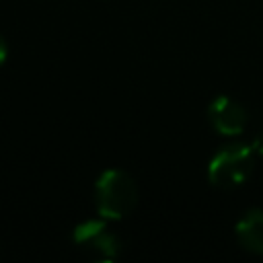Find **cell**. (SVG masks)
Returning <instances> with one entry per match:
<instances>
[{
    "label": "cell",
    "instance_id": "cell-3",
    "mask_svg": "<svg viewBox=\"0 0 263 263\" xmlns=\"http://www.w3.org/2000/svg\"><path fill=\"white\" fill-rule=\"evenodd\" d=\"M74 242L92 257L113 259L119 253V240L103 220H84L74 228Z\"/></svg>",
    "mask_w": 263,
    "mask_h": 263
},
{
    "label": "cell",
    "instance_id": "cell-1",
    "mask_svg": "<svg viewBox=\"0 0 263 263\" xmlns=\"http://www.w3.org/2000/svg\"><path fill=\"white\" fill-rule=\"evenodd\" d=\"M138 203L136 181L119 168L105 171L95 183V210L105 220L125 218Z\"/></svg>",
    "mask_w": 263,
    "mask_h": 263
},
{
    "label": "cell",
    "instance_id": "cell-5",
    "mask_svg": "<svg viewBox=\"0 0 263 263\" xmlns=\"http://www.w3.org/2000/svg\"><path fill=\"white\" fill-rule=\"evenodd\" d=\"M236 238L242 249L255 255H263V210L253 208L236 222Z\"/></svg>",
    "mask_w": 263,
    "mask_h": 263
},
{
    "label": "cell",
    "instance_id": "cell-6",
    "mask_svg": "<svg viewBox=\"0 0 263 263\" xmlns=\"http://www.w3.org/2000/svg\"><path fill=\"white\" fill-rule=\"evenodd\" d=\"M253 150L257 152V154H263V132H259L257 136H255V140H253Z\"/></svg>",
    "mask_w": 263,
    "mask_h": 263
},
{
    "label": "cell",
    "instance_id": "cell-4",
    "mask_svg": "<svg viewBox=\"0 0 263 263\" xmlns=\"http://www.w3.org/2000/svg\"><path fill=\"white\" fill-rule=\"evenodd\" d=\"M208 119L218 134L238 136L247 125V111L228 97H216L208 107Z\"/></svg>",
    "mask_w": 263,
    "mask_h": 263
},
{
    "label": "cell",
    "instance_id": "cell-2",
    "mask_svg": "<svg viewBox=\"0 0 263 263\" xmlns=\"http://www.w3.org/2000/svg\"><path fill=\"white\" fill-rule=\"evenodd\" d=\"M255 166V150L247 144H230L214 154L208 166V179L220 189L242 185Z\"/></svg>",
    "mask_w": 263,
    "mask_h": 263
},
{
    "label": "cell",
    "instance_id": "cell-7",
    "mask_svg": "<svg viewBox=\"0 0 263 263\" xmlns=\"http://www.w3.org/2000/svg\"><path fill=\"white\" fill-rule=\"evenodd\" d=\"M8 58V45H6V41H4V37L0 35V64L4 62Z\"/></svg>",
    "mask_w": 263,
    "mask_h": 263
}]
</instances>
